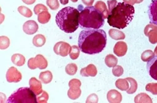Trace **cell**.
Listing matches in <instances>:
<instances>
[{"mask_svg":"<svg viewBox=\"0 0 157 103\" xmlns=\"http://www.w3.org/2000/svg\"><path fill=\"white\" fill-rule=\"evenodd\" d=\"M107 34L101 29H88L81 31L78 45L82 53L89 55L99 53L106 47Z\"/></svg>","mask_w":157,"mask_h":103,"instance_id":"1","label":"cell"},{"mask_svg":"<svg viewBox=\"0 0 157 103\" xmlns=\"http://www.w3.org/2000/svg\"><path fill=\"white\" fill-rule=\"evenodd\" d=\"M135 13L132 5L124 2L118 3L111 10L108 23L111 27L123 29L132 21Z\"/></svg>","mask_w":157,"mask_h":103,"instance_id":"2","label":"cell"},{"mask_svg":"<svg viewBox=\"0 0 157 103\" xmlns=\"http://www.w3.org/2000/svg\"><path fill=\"white\" fill-rule=\"evenodd\" d=\"M78 9L80 12L79 26L83 29H99L103 26L104 19L102 13L94 6L81 8L79 6Z\"/></svg>","mask_w":157,"mask_h":103,"instance_id":"3","label":"cell"},{"mask_svg":"<svg viewBox=\"0 0 157 103\" xmlns=\"http://www.w3.org/2000/svg\"><path fill=\"white\" fill-rule=\"evenodd\" d=\"M80 12L78 9L71 6L62 9L57 14L56 21L58 27L67 33L75 32L79 26Z\"/></svg>","mask_w":157,"mask_h":103,"instance_id":"4","label":"cell"},{"mask_svg":"<svg viewBox=\"0 0 157 103\" xmlns=\"http://www.w3.org/2000/svg\"><path fill=\"white\" fill-rule=\"evenodd\" d=\"M7 103H37L36 96L28 87H21L13 94Z\"/></svg>","mask_w":157,"mask_h":103,"instance_id":"5","label":"cell"},{"mask_svg":"<svg viewBox=\"0 0 157 103\" xmlns=\"http://www.w3.org/2000/svg\"><path fill=\"white\" fill-rule=\"evenodd\" d=\"M48 65V61L45 57L40 54L37 55L35 58L29 59L28 62V66L31 69L38 68L40 69H46Z\"/></svg>","mask_w":157,"mask_h":103,"instance_id":"6","label":"cell"},{"mask_svg":"<svg viewBox=\"0 0 157 103\" xmlns=\"http://www.w3.org/2000/svg\"><path fill=\"white\" fill-rule=\"evenodd\" d=\"M147 72L151 78L157 81V55L153 56L147 63Z\"/></svg>","mask_w":157,"mask_h":103,"instance_id":"7","label":"cell"},{"mask_svg":"<svg viewBox=\"0 0 157 103\" xmlns=\"http://www.w3.org/2000/svg\"><path fill=\"white\" fill-rule=\"evenodd\" d=\"M6 78L7 82L9 83H17L22 79V75L16 68L12 67L8 69L7 72Z\"/></svg>","mask_w":157,"mask_h":103,"instance_id":"8","label":"cell"},{"mask_svg":"<svg viewBox=\"0 0 157 103\" xmlns=\"http://www.w3.org/2000/svg\"><path fill=\"white\" fill-rule=\"evenodd\" d=\"M70 45L65 42H60L56 43L54 47L55 53L62 57L67 56Z\"/></svg>","mask_w":157,"mask_h":103,"instance_id":"9","label":"cell"},{"mask_svg":"<svg viewBox=\"0 0 157 103\" xmlns=\"http://www.w3.org/2000/svg\"><path fill=\"white\" fill-rule=\"evenodd\" d=\"M23 31L26 34L32 35L37 31L38 26L35 21L29 20L25 23L23 25Z\"/></svg>","mask_w":157,"mask_h":103,"instance_id":"10","label":"cell"},{"mask_svg":"<svg viewBox=\"0 0 157 103\" xmlns=\"http://www.w3.org/2000/svg\"><path fill=\"white\" fill-rule=\"evenodd\" d=\"M148 14L150 23L157 25V0H152L149 7Z\"/></svg>","mask_w":157,"mask_h":103,"instance_id":"11","label":"cell"},{"mask_svg":"<svg viewBox=\"0 0 157 103\" xmlns=\"http://www.w3.org/2000/svg\"><path fill=\"white\" fill-rule=\"evenodd\" d=\"M30 89L36 96L41 94L43 92L42 85L40 82L35 78H32L30 80Z\"/></svg>","mask_w":157,"mask_h":103,"instance_id":"12","label":"cell"},{"mask_svg":"<svg viewBox=\"0 0 157 103\" xmlns=\"http://www.w3.org/2000/svg\"><path fill=\"white\" fill-rule=\"evenodd\" d=\"M53 75L49 71L41 72L39 76V79L45 84L50 83L53 79Z\"/></svg>","mask_w":157,"mask_h":103,"instance_id":"13","label":"cell"},{"mask_svg":"<svg viewBox=\"0 0 157 103\" xmlns=\"http://www.w3.org/2000/svg\"><path fill=\"white\" fill-rule=\"evenodd\" d=\"M13 63L18 66H23L25 62V57L22 55L16 54L13 55L11 58Z\"/></svg>","mask_w":157,"mask_h":103,"instance_id":"14","label":"cell"},{"mask_svg":"<svg viewBox=\"0 0 157 103\" xmlns=\"http://www.w3.org/2000/svg\"><path fill=\"white\" fill-rule=\"evenodd\" d=\"M46 42V39L45 37L42 34L37 35L33 39V44L37 47L42 46L45 44Z\"/></svg>","mask_w":157,"mask_h":103,"instance_id":"15","label":"cell"},{"mask_svg":"<svg viewBox=\"0 0 157 103\" xmlns=\"http://www.w3.org/2000/svg\"><path fill=\"white\" fill-rule=\"evenodd\" d=\"M48 11H43L38 15V20L39 23L45 24L49 22L51 18V15Z\"/></svg>","mask_w":157,"mask_h":103,"instance_id":"16","label":"cell"},{"mask_svg":"<svg viewBox=\"0 0 157 103\" xmlns=\"http://www.w3.org/2000/svg\"><path fill=\"white\" fill-rule=\"evenodd\" d=\"M18 10L22 15L26 17L29 18L32 16V12L27 7L23 6H20L18 8Z\"/></svg>","mask_w":157,"mask_h":103,"instance_id":"17","label":"cell"},{"mask_svg":"<svg viewBox=\"0 0 157 103\" xmlns=\"http://www.w3.org/2000/svg\"><path fill=\"white\" fill-rule=\"evenodd\" d=\"M1 46L0 48L4 50L8 47L10 45V41L8 38L6 36H1Z\"/></svg>","mask_w":157,"mask_h":103,"instance_id":"18","label":"cell"},{"mask_svg":"<svg viewBox=\"0 0 157 103\" xmlns=\"http://www.w3.org/2000/svg\"><path fill=\"white\" fill-rule=\"evenodd\" d=\"M48 98L49 96L47 93L44 91L40 94L36 96L37 103H46L48 99Z\"/></svg>","mask_w":157,"mask_h":103,"instance_id":"19","label":"cell"},{"mask_svg":"<svg viewBox=\"0 0 157 103\" xmlns=\"http://www.w3.org/2000/svg\"><path fill=\"white\" fill-rule=\"evenodd\" d=\"M76 67L75 64H69L65 68V71L69 75H74L75 74L77 70V67L75 68Z\"/></svg>","mask_w":157,"mask_h":103,"instance_id":"20","label":"cell"},{"mask_svg":"<svg viewBox=\"0 0 157 103\" xmlns=\"http://www.w3.org/2000/svg\"><path fill=\"white\" fill-rule=\"evenodd\" d=\"M46 4L49 7L53 10L58 9L59 6L58 0H47Z\"/></svg>","mask_w":157,"mask_h":103,"instance_id":"21","label":"cell"},{"mask_svg":"<svg viewBox=\"0 0 157 103\" xmlns=\"http://www.w3.org/2000/svg\"><path fill=\"white\" fill-rule=\"evenodd\" d=\"M44 11H48V9L45 6L40 4H38L36 6L34 9L35 14L37 15L40 13Z\"/></svg>","mask_w":157,"mask_h":103,"instance_id":"22","label":"cell"},{"mask_svg":"<svg viewBox=\"0 0 157 103\" xmlns=\"http://www.w3.org/2000/svg\"><path fill=\"white\" fill-rule=\"evenodd\" d=\"M143 0H128V2L130 5H134L135 4H139L141 3Z\"/></svg>","mask_w":157,"mask_h":103,"instance_id":"23","label":"cell"},{"mask_svg":"<svg viewBox=\"0 0 157 103\" xmlns=\"http://www.w3.org/2000/svg\"><path fill=\"white\" fill-rule=\"evenodd\" d=\"M22 1L26 4L31 5L35 2L36 0H22Z\"/></svg>","mask_w":157,"mask_h":103,"instance_id":"24","label":"cell"},{"mask_svg":"<svg viewBox=\"0 0 157 103\" xmlns=\"http://www.w3.org/2000/svg\"><path fill=\"white\" fill-rule=\"evenodd\" d=\"M61 4L63 5L67 4L68 2V0H60Z\"/></svg>","mask_w":157,"mask_h":103,"instance_id":"25","label":"cell"}]
</instances>
